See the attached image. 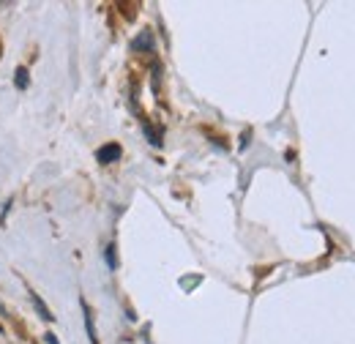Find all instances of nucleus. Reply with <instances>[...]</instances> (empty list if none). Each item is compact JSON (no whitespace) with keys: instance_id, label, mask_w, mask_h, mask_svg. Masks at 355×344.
Here are the masks:
<instances>
[{"instance_id":"5","label":"nucleus","mask_w":355,"mask_h":344,"mask_svg":"<svg viewBox=\"0 0 355 344\" xmlns=\"http://www.w3.org/2000/svg\"><path fill=\"white\" fill-rule=\"evenodd\" d=\"M112 252H115V249H107V262L115 268V254H112Z\"/></svg>"},{"instance_id":"6","label":"nucleus","mask_w":355,"mask_h":344,"mask_svg":"<svg viewBox=\"0 0 355 344\" xmlns=\"http://www.w3.org/2000/svg\"><path fill=\"white\" fill-rule=\"evenodd\" d=\"M44 339H46V344H60V342H57V339H55V334H46V336H44Z\"/></svg>"},{"instance_id":"4","label":"nucleus","mask_w":355,"mask_h":344,"mask_svg":"<svg viewBox=\"0 0 355 344\" xmlns=\"http://www.w3.org/2000/svg\"><path fill=\"white\" fill-rule=\"evenodd\" d=\"M16 87H22V90L27 87V68L25 66L16 68Z\"/></svg>"},{"instance_id":"2","label":"nucleus","mask_w":355,"mask_h":344,"mask_svg":"<svg viewBox=\"0 0 355 344\" xmlns=\"http://www.w3.org/2000/svg\"><path fill=\"white\" fill-rule=\"evenodd\" d=\"M30 301H33V306H36V309H38V314H41V320H55V317H52V312H49V309H46V306H44V301H41V298H38V295H36V293H33V295H30Z\"/></svg>"},{"instance_id":"1","label":"nucleus","mask_w":355,"mask_h":344,"mask_svg":"<svg viewBox=\"0 0 355 344\" xmlns=\"http://www.w3.org/2000/svg\"><path fill=\"white\" fill-rule=\"evenodd\" d=\"M120 145H115V142H109V145H104V148H98L96 150V159H98V164H112V161H118L120 159Z\"/></svg>"},{"instance_id":"3","label":"nucleus","mask_w":355,"mask_h":344,"mask_svg":"<svg viewBox=\"0 0 355 344\" xmlns=\"http://www.w3.org/2000/svg\"><path fill=\"white\" fill-rule=\"evenodd\" d=\"M82 309H85V328H88L90 344H98V339H96V331H93V317H90V309H88V306H82Z\"/></svg>"}]
</instances>
